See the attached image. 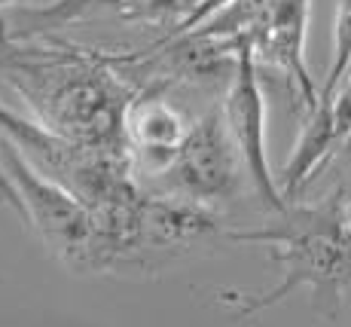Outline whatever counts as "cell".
Returning a JSON list of instances; mask_svg holds the SVG:
<instances>
[{"mask_svg": "<svg viewBox=\"0 0 351 327\" xmlns=\"http://www.w3.org/2000/svg\"><path fill=\"white\" fill-rule=\"evenodd\" d=\"M0 166L25 208V227L37 229L40 242L73 272H86L92 248L95 214L62 183L43 178L37 168L19 153L6 135H0Z\"/></svg>", "mask_w": 351, "mask_h": 327, "instance_id": "4", "label": "cell"}, {"mask_svg": "<svg viewBox=\"0 0 351 327\" xmlns=\"http://www.w3.org/2000/svg\"><path fill=\"white\" fill-rule=\"evenodd\" d=\"M256 58L251 43L245 40L239 52V65L229 80V89L223 92V113L229 122L235 144L241 150V159L247 168V181L254 183L256 196L269 211L281 214L290 202L285 199L278 187V178L269 168V150H266V95L260 89L256 77Z\"/></svg>", "mask_w": 351, "mask_h": 327, "instance_id": "5", "label": "cell"}, {"mask_svg": "<svg viewBox=\"0 0 351 327\" xmlns=\"http://www.w3.org/2000/svg\"><path fill=\"white\" fill-rule=\"evenodd\" d=\"M144 0H52V3L37 6V10H16L3 19L10 31L19 37H40V34H56L58 28L98 16H117L128 22V16Z\"/></svg>", "mask_w": 351, "mask_h": 327, "instance_id": "8", "label": "cell"}, {"mask_svg": "<svg viewBox=\"0 0 351 327\" xmlns=\"http://www.w3.org/2000/svg\"><path fill=\"white\" fill-rule=\"evenodd\" d=\"M351 74V0H339L333 19V56H330L327 80L321 86V101H330L342 89Z\"/></svg>", "mask_w": 351, "mask_h": 327, "instance_id": "9", "label": "cell"}, {"mask_svg": "<svg viewBox=\"0 0 351 327\" xmlns=\"http://www.w3.org/2000/svg\"><path fill=\"white\" fill-rule=\"evenodd\" d=\"M245 178V159H241V150L229 132L223 104H220L195 117L171 166L138 187L153 196L214 208L220 202L235 199L241 193Z\"/></svg>", "mask_w": 351, "mask_h": 327, "instance_id": "3", "label": "cell"}, {"mask_svg": "<svg viewBox=\"0 0 351 327\" xmlns=\"http://www.w3.org/2000/svg\"><path fill=\"white\" fill-rule=\"evenodd\" d=\"M202 3H205V0H144V3L128 16V22L147 25V28H162V37H168V34L178 31Z\"/></svg>", "mask_w": 351, "mask_h": 327, "instance_id": "10", "label": "cell"}, {"mask_svg": "<svg viewBox=\"0 0 351 327\" xmlns=\"http://www.w3.org/2000/svg\"><path fill=\"white\" fill-rule=\"evenodd\" d=\"M186 132H190V120L168 101V89L150 86L134 95L125 113V144L132 153L134 174L141 172L138 183L156 178L171 166Z\"/></svg>", "mask_w": 351, "mask_h": 327, "instance_id": "7", "label": "cell"}, {"mask_svg": "<svg viewBox=\"0 0 351 327\" xmlns=\"http://www.w3.org/2000/svg\"><path fill=\"white\" fill-rule=\"evenodd\" d=\"M306 28H308V0H272L263 25L247 43L254 49L256 65L278 67L290 80L300 107L312 113L321 101V89L315 86L306 65Z\"/></svg>", "mask_w": 351, "mask_h": 327, "instance_id": "6", "label": "cell"}, {"mask_svg": "<svg viewBox=\"0 0 351 327\" xmlns=\"http://www.w3.org/2000/svg\"><path fill=\"white\" fill-rule=\"evenodd\" d=\"M0 80L49 132L83 147H128L125 113L138 86L123 77L110 52L56 34L19 37L0 16Z\"/></svg>", "mask_w": 351, "mask_h": 327, "instance_id": "1", "label": "cell"}, {"mask_svg": "<svg viewBox=\"0 0 351 327\" xmlns=\"http://www.w3.org/2000/svg\"><path fill=\"white\" fill-rule=\"evenodd\" d=\"M0 202H3L6 208H12L19 217L25 221V208H22V199H19V193L12 190V183L10 178H6V172H3V166H0Z\"/></svg>", "mask_w": 351, "mask_h": 327, "instance_id": "11", "label": "cell"}, {"mask_svg": "<svg viewBox=\"0 0 351 327\" xmlns=\"http://www.w3.org/2000/svg\"><path fill=\"white\" fill-rule=\"evenodd\" d=\"M226 238L239 245H263L269 260L281 269V282L266 294L220 291L217 303L235 318L260 315L296 288H312L315 300L327 303V312L333 315L342 294L351 288V236L342 229L336 193L318 205L290 202L278 221L260 229H226Z\"/></svg>", "mask_w": 351, "mask_h": 327, "instance_id": "2", "label": "cell"}]
</instances>
